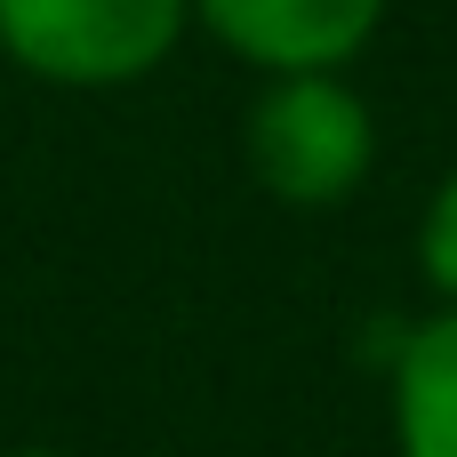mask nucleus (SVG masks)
Wrapping results in <instances>:
<instances>
[{"label": "nucleus", "mask_w": 457, "mask_h": 457, "mask_svg": "<svg viewBox=\"0 0 457 457\" xmlns=\"http://www.w3.org/2000/svg\"><path fill=\"white\" fill-rule=\"evenodd\" d=\"M185 32L193 0H0V56L48 88H129Z\"/></svg>", "instance_id": "2"}, {"label": "nucleus", "mask_w": 457, "mask_h": 457, "mask_svg": "<svg viewBox=\"0 0 457 457\" xmlns=\"http://www.w3.org/2000/svg\"><path fill=\"white\" fill-rule=\"evenodd\" d=\"M418 273L434 281L442 305H457V169L434 185V201L418 217Z\"/></svg>", "instance_id": "5"}, {"label": "nucleus", "mask_w": 457, "mask_h": 457, "mask_svg": "<svg viewBox=\"0 0 457 457\" xmlns=\"http://www.w3.org/2000/svg\"><path fill=\"white\" fill-rule=\"evenodd\" d=\"M193 24L265 80H281V72H345L378 40L386 0H193Z\"/></svg>", "instance_id": "3"}, {"label": "nucleus", "mask_w": 457, "mask_h": 457, "mask_svg": "<svg viewBox=\"0 0 457 457\" xmlns=\"http://www.w3.org/2000/svg\"><path fill=\"white\" fill-rule=\"evenodd\" d=\"M394 457H457V305L426 313L394 353Z\"/></svg>", "instance_id": "4"}, {"label": "nucleus", "mask_w": 457, "mask_h": 457, "mask_svg": "<svg viewBox=\"0 0 457 457\" xmlns=\"http://www.w3.org/2000/svg\"><path fill=\"white\" fill-rule=\"evenodd\" d=\"M241 161L281 209H337L378 169V112L345 72H281L241 120Z\"/></svg>", "instance_id": "1"}, {"label": "nucleus", "mask_w": 457, "mask_h": 457, "mask_svg": "<svg viewBox=\"0 0 457 457\" xmlns=\"http://www.w3.org/2000/svg\"><path fill=\"white\" fill-rule=\"evenodd\" d=\"M0 457H72V450H0Z\"/></svg>", "instance_id": "6"}]
</instances>
